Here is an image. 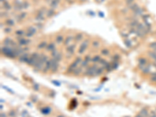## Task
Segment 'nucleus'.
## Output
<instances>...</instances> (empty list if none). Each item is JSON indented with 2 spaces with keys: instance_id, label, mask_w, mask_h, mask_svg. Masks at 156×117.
<instances>
[{
  "instance_id": "1",
  "label": "nucleus",
  "mask_w": 156,
  "mask_h": 117,
  "mask_svg": "<svg viewBox=\"0 0 156 117\" xmlns=\"http://www.w3.org/2000/svg\"><path fill=\"white\" fill-rule=\"evenodd\" d=\"M82 63V59L80 58H77L76 59L73 61V63H71L70 66H69L68 70H67V73H73L75 69L77 68V66Z\"/></svg>"
},
{
  "instance_id": "2",
  "label": "nucleus",
  "mask_w": 156,
  "mask_h": 117,
  "mask_svg": "<svg viewBox=\"0 0 156 117\" xmlns=\"http://www.w3.org/2000/svg\"><path fill=\"white\" fill-rule=\"evenodd\" d=\"M98 67H97V66H91L90 67H88L86 70L84 75L88 76H95L96 70Z\"/></svg>"
},
{
  "instance_id": "3",
  "label": "nucleus",
  "mask_w": 156,
  "mask_h": 117,
  "mask_svg": "<svg viewBox=\"0 0 156 117\" xmlns=\"http://www.w3.org/2000/svg\"><path fill=\"white\" fill-rule=\"evenodd\" d=\"M51 68H52V59H48L42 69V72L44 73H46L47 72H48V70H51Z\"/></svg>"
},
{
  "instance_id": "4",
  "label": "nucleus",
  "mask_w": 156,
  "mask_h": 117,
  "mask_svg": "<svg viewBox=\"0 0 156 117\" xmlns=\"http://www.w3.org/2000/svg\"><path fill=\"white\" fill-rule=\"evenodd\" d=\"M58 68H59V62L55 58H53L52 59V68H51V70H52V73H55L58 70Z\"/></svg>"
},
{
  "instance_id": "5",
  "label": "nucleus",
  "mask_w": 156,
  "mask_h": 117,
  "mask_svg": "<svg viewBox=\"0 0 156 117\" xmlns=\"http://www.w3.org/2000/svg\"><path fill=\"white\" fill-rule=\"evenodd\" d=\"M88 44H89V41L88 40H86V41L81 45V46L79 48V50H78V52L80 53V54H82V53H84V51L86 50V49L87 48V45Z\"/></svg>"
},
{
  "instance_id": "6",
  "label": "nucleus",
  "mask_w": 156,
  "mask_h": 117,
  "mask_svg": "<svg viewBox=\"0 0 156 117\" xmlns=\"http://www.w3.org/2000/svg\"><path fill=\"white\" fill-rule=\"evenodd\" d=\"M140 115H141L142 117H148L149 115H150V112L148 109H147V108H141V110L140 111Z\"/></svg>"
},
{
  "instance_id": "7",
  "label": "nucleus",
  "mask_w": 156,
  "mask_h": 117,
  "mask_svg": "<svg viewBox=\"0 0 156 117\" xmlns=\"http://www.w3.org/2000/svg\"><path fill=\"white\" fill-rule=\"evenodd\" d=\"M51 112H52V108H51L50 107H45L41 110V112L42 114H44V115H45V116L48 115Z\"/></svg>"
},
{
  "instance_id": "8",
  "label": "nucleus",
  "mask_w": 156,
  "mask_h": 117,
  "mask_svg": "<svg viewBox=\"0 0 156 117\" xmlns=\"http://www.w3.org/2000/svg\"><path fill=\"white\" fill-rule=\"evenodd\" d=\"M82 67H79V68H76L75 70L73 71V76H80V73H82V69H81Z\"/></svg>"
},
{
  "instance_id": "9",
  "label": "nucleus",
  "mask_w": 156,
  "mask_h": 117,
  "mask_svg": "<svg viewBox=\"0 0 156 117\" xmlns=\"http://www.w3.org/2000/svg\"><path fill=\"white\" fill-rule=\"evenodd\" d=\"M150 82L153 84H156V72L151 74L150 76Z\"/></svg>"
},
{
  "instance_id": "10",
  "label": "nucleus",
  "mask_w": 156,
  "mask_h": 117,
  "mask_svg": "<svg viewBox=\"0 0 156 117\" xmlns=\"http://www.w3.org/2000/svg\"><path fill=\"white\" fill-rule=\"evenodd\" d=\"M104 69L103 67H101V68H98L96 70V73H95V76H100L103 73V71H104Z\"/></svg>"
},
{
  "instance_id": "11",
  "label": "nucleus",
  "mask_w": 156,
  "mask_h": 117,
  "mask_svg": "<svg viewBox=\"0 0 156 117\" xmlns=\"http://www.w3.org/2000/svg\"><path fill=\"white\" fill-rule=\"evenodd\" d=\"M100 59H101V57L98 56V55H96V56L93 57L92 58H91V61H92L93 63H97V62L98 63L99 61H100Z\"/></svg>"
},
{
  "instance_id": "12",
  "label": "nucleus",
  "mask_w": 156,
  "mask_h": 117,
  "mask_svg": "<svg viewBox=\"0 0 156 117\" xmlns=\"http://www.w3.org/2000/svg\"><path fill=\"white\" fill-rule=\"evenodd\" d=\"M101 54L103 55H105V56H107V55H109V49H103V50H101Z\"/></svg>"
},
{
  "instance_id": "13",
  "label": "nucleus",
  "mask_w": 156,
  "mask_h": 117,
  "mask_svg": "<svg viewBox=\"0 0 156 117\" xmlns=\"http://www.w3.org/2000/svg\"><path fill=\"white\" fill-rule=\"evenodd\" d=\"M47 49L48 50V51H54L55 49V47H54V44H50L48 45L47 46Z\"/></svg>"
},
{
  "instance_id": "14",
  "label": "nucleus",
  "mask_w": 156,
  "mask_h": 117,
  "mask_svg": "<svg viewBox=\"0 0 156 117\" xmlns=\"http://www.w3.org/2000/svg\"><path fill=\"white\" fill-rule=\"evenodd\" d=\"M149 47L151 49H153V51H156V41L153 42V43H151L149 45Z\"/></svg>"
},
{
  "instance_id": "15",
  "label": "nucleus",
  "mask_w": 156,
  "mask_h": 117,
  "mask_svg": "<svg viewBox=\"0 0 156 117\" xmlns=\"http://www.w3.org/2000/svg\"><path fill=\"white\" fill-rule=\"evenodd\" d=\"M56 41L58 42V43H61V42L63 41V37L62 35H58L57 38H56Z\"/></svg>"
},
{
  "instance_id": "16",
  "label": "nucleus",
  "mask_w": 156,
  "mask_h": 117,
  "mask_svg": "<svg viewBox=\"0 0 156 117\" xmlns=\"http://www.w3.org/2000/svg\"><path fill=\"white\" fill-rule=\"evenodd\" d=\"M33 88L34 89V91H39V88H40L39 84H37V83H34V84H33Z\"/></svg>"
},
{
  "instance_id": "17",
  "label": "nucleus",
  "mask_w": 156,
  "mask_h": 117,
  "mask_svg": "<svg viewBox=\"0 0 156 117\" xmlns=\"http://www.w3.org/2000/svg\"><path fill=\"white\" fill-rule=\"evenodd\" d=\"M54 10L53 9H48V13H47V16L48 17H52V16L54 14Z\"/></svg>"
},
{
  "instance_id": "18",
  "label": "nucleus",
  "mask_w": 156,
  "mask_h": 117,
  "mask_svg": "<svg viewBox=\"0 0 156 117\" xmlns=\"http://www.w3.org/2000/svg\"><path fill=\"white\" fill-rule=\"evenodd\" d=\"M99 45H100V44H99V42H98V41H94L92 42V46H93L94 48H98Z\"/></svg>"
},
{
  "instance_id": "19",
  "label": "nucleus",
  "mask_w": 156,
  "mask_h": 117,
  "mask_svg": "<svg viewBox=\"0 0 156 117\" xmlns=\"http://www.w3.org/2000/svg\"><path fill=\"white\" fill-rule=\"evenodd\" d=\"M15 115H16V112L14 110H10L9 112V116L10 117H15Z\"/></svg>"
},
{
  "instance_id": "20",
  "label": "nucleus",
  "mask_w": 156,
  "mask_h": 117,
  "mask_svg": "<svg viewBox=\"0 0 156 117\" xmlns=\"http://www.w3.org/2000/svg\"><path fill=\"white\" fill-rule=\"evenodd\" d=\"M83 38V34H78L76 36V41H80Z\"/></svg>"
},
{
  "instance_id": "21",
  "label": "nucleus",
  "mask_w": 156,
  "mask_h": 117,
  "mask_svg": "<svg viewBox=\"0 0 156 117\" xmlns=\"http://www.w3.org/2000/svg\"><path fill=\"white\" fill-rule=\"evenodd\" d=\"M45 46H47V45L45 42H42L41 44H40L38 45V49H44Z\"/></svg>"
},
{
  "instance_id": "22",
  "label": "nucleus",
  "mask_w": 156,
  "mask_h": 117,
  "mask_svg": "<svg viewBox=\"0 0 156 117\" xmlns=\"http://www.w3.org/2000/svg\"><path fill=\"white\" fill-rule=\"evenodd\" d=\"M98 63H100L101 65H103V66H105L107 63V62H106V60H105V59H102V58H101L100 59V61L98 62Z\"/></svg>"
},
{
  "instance_id": "23",
  "label": "nucleus",
  "mask_w": 156,
  "mask_h": 117,
  "mask_svg": "<svg viewBox=\"0 0 156 117\" xmlns=\"http://www.w3.org/2000/svg\"><path fill=\"white\" fill-rule=\"evenodd\" d=\"M112 69L115 70V69H116L118 67V63L115 62L114 63H112Z\"/></svg>"
},
{
  "instance_id": "24",
  "label": "nucleus",
  "mask_w": 156,
  "mask_h": 117,
  "mask_svg": "<svg viewBox=\"0 0 156 117\" xmlns=\"http://www.w3.org/2000/svg\"><path fill=\"white\" fill-rule=\"evenodd\" d=\"M51 5H52V6H56L58 5V1H54V2H52V3H51Z\"/></svg>"
},
{
  "instance_id": "25",
  "label": "nucleus",
  "mask_w": 156,
  "mask_h": 117,
  "mask_svg": "<svg viewBox=\"0 0 156 117\" xmlns=\"http://www.w3.org/2000/svg\"><path fill=\"white\" fill-rule=\"evenodd\" d=\"M70 39H71L70 37H69V38H66V41H65V44H66V45H68V44L69 43V42L71 41V40H70Z\"/></svg>"
},
{
  "instance_id": "26",
  "label": "nucleus",
  "mask_w": 156,
  "mask_h": 117,
  "mask_svg": "<svg viewBox=\"0 0 156 117\" xmlns=\"http://www.w3.org/2000/svg\"><path fill=\"white\" fill-rule=\"evenodd\" d=\"M148 117H156V113L154 112H152L150 113V115Z\"/></svg>"
},
{
  "instance_id": "27",
  "label": "nucleus",
  "mask_w": 156,
  "mask_h": 117,
  "mask_svg": "<svg viewBox=\"0 0 156 117\" xmlns=\"http://www.w3.org/2000/svg\"><path fill=\"white\" fill-rule=\"evenodd\" d=\"M52 83H55V85H57V86H60V83H59V82H57V81H52Z\"/></svg>"
},
{
  "instance_id": "28",
  "label": "nucleus",
  "mask_w": 156,
  "mask_h": 117,
  "mask_svg": "<svg viewBox=\"0 0 156 117\" xmlns=\"http://www.w3.org/2000/svg\"><path fill=\"white\" fill-rule=\"evenodd\" d=\"M23 32L22 31H17V34H18V35H20V34H22Z\"/></svg>"
},
{
  "instance_id": "29",
  "label": "nucleus",
  "mask_w": 156,
  "mask_h": 117,
  "mask_svg": "<svg viewBox=\"0 0 156 117\" xmlns=\"http://www.w3.org/2000/svg\"><path fill=\"white\" fill-rule=\"evenodd\" d=\"M56 117H66V116H64V115H62V114H61V115H59V116H57Z\"/></svg>"
},
{
  "instance_id": "30",
  "label": "nucleus",
  "mask_w": 156,
  "mask_h": 117,
  "mask_svg": "<svg viewBox=\"0 0 156 117\" xmlns=\"http://www.w3.org/2000/svg\"><path fill=\"white\" fill-rule=\"evenodd\" d=\"M135 117H142V116H141V115H140V113H138V115H136V116H135Z\"/></svg>"
},
{
  "instance_id": "31",
  "label": "nucleus",
  "mask_w": 156,
  "mask_h": 117,
  "mask_svg": "<svg viewBox=\"0 0 156 117\" xmlns=\"http://www.w3.org/2000/svg\"><path fill=\"white\" fill-rule=\"evenodd\" d=\"M123 117H130V116H123Z\"/></svg>"
},
{
  "instance_id": "32",
  "label": "nucleus",
  "mask_w": 156,
  "mask_h": 117,
  "mask_svg": "<svg viewBox=\"0 0 156 117\" xmlns=\"http://www.w3.org/2000/svg\"><path fill=\"white\" fill-rule=\"evenodd\" d=\"M57 1H59V0H57Z\"/></svg>"
},
{
  "instance_id": "33",
  "label": "nucleus",
  "mask_w": 156,
  "mask_h": 117,
  "mask_svg": "<svg viewBox=\"0 0 156 117\" xmlns=\"http://www.w3.org/2000/svg\"><path fill=\"white\" fill-rule=\"evenodd\" d=\"M155 110H156V109H155Z\"/></svg>"
}]
</instances>
